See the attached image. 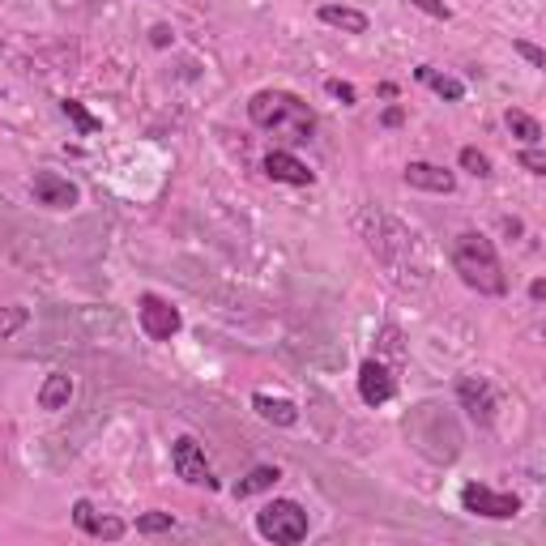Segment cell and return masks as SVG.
<instances>
[{
  "instance_id": "cell-1",
  "label": "cell",
  "mask_w": 546,
  "mask_h": 546,
  "mask_svg": "<svg viewBox=\"0 0 546 546\" xmlns=\"http://www.w3.org/2000/svg\"><path fill=\"white\" fill-rule=\"evenodd\" d=\"M248 120L265 128L273 141H286V146H303L316 133L312 107L291 90H256L248 99Z\"/></svg>"
},
{
  "instance_id": "cell-2",
  "label": "cell",
  "mask_w": 546,
  "mask_h": 546,
  "mask_svg": "<svg viewBox=\"0 0 546 546\" xmlns=\"http://www.w3.org/2000/svg\"><path fill=\"white\" fill-rule=\"evenodd\" d=\"M453 269L478 295H504L508 291V273L500 265V252H495V244L483 231H461L453 239Z\"/></svg>"
},
{
  "instance_id": "cell-3",
  "label": "cell",
  "mask_w": 546,
  "mask_h": 546,
  "mask_svg": "<svg viewBox=\"0 0 546 546\" xmlns=\"http://www.w3.org/2000/svg\"><path fill=\"white\" fill-rule=\"evenodd\" d=\"M256 534L265 542H278V546H295L308 538V512L295 500H269L261 512H256Z\"/></svg>"
},
{
  "instance_id": "cell-4",
  "label": "cell",
  "mask_w": 546,
  "mask_h": 546,
  "mask_svg": "<svg viewBox=\"0 0 546 546\" xmlns=\"http://www.w3.org/2000/svg\"><path fill=\"white\" fill-rule=\"evenodd\" d=\"M461 508L487 521H512L521 512V500L512 491H491L487 483H465L461 487Z\"/></svg>"
},
{
  "instance_id": "cell-5",
  "label": "cell",
  "mask_w": 546,
  "mask_h": 546,
  "mask_svg": "<svg viewBox=\"0 0 546 546\" xmlns=\"http://www.w3.org/2000/svg\"><path fill=\"white\" fill-rule=\"evenodd\" d=\"M137 325L150 342H171V337L180 333L184 316H180V308H171L163 295H141L137 299Z\"/></svg>"
},
{
  "instance_id": "cell-6",
  "label": "cell",
  "mask_w": 546,
  "mask_h": 546,
  "mask_svg": "<svg viewBox=\"0 0 546 546\" xmlns=\"http://www.w3.org/2000/svg\"><path fill=\"white\" fill-rule=\"evenodd\" d=\"M171 465H175V474H180L188 487L218 491V478H214V470H210V461H205V448L192 440V436H180V440L171 444Z\"/></svg>"
},
{
  "instance_id": "cell-7",
  "label": "cell",
  "mask_w": 546,
  "mask_h": 546,
  "mask_svg": "<svg viewBox=\"0 0 546 546\" xmlns=\"http://www.w3.org/2000/svg\"><path fill=\"white\" fill-rule=\"evenodd\" d=\"M30 192H35V201L47 205V210H73V205L82 201L77 184L64 180V175H56V171H35V180H30Z\"/></svg>"
},
{
  "instance_id": "cell-8",
  "label": "cell",
  "mask_w": 546,
  "mask_h": 546,
  "mask_svg": "<svg viewBox=\"0 0 546 546\" xmlns=\"http://www.w3.org/2000/svg\"><path fill=\"white\" fill-rule=\"evenodd\" d=\"M457 401H461V410L470 414L474 423H491L495 419V389L487 380H478V376H465L461 384H457Z\"/></svg>"
},
{
  "instance_id": "cell-9",
  "label": "cell",
  "mask_w": 546,
  "mask_h": 546,
  "mask_svg": "<svg viewBox=\"0 0 546 546\" xmlns=\"http://www.w3.org/2000/svg\"><path fill=\"white\" fill-rule=\"evenodd\" d=\"M393 393H397L393 372L380 359H367L359 367V397L367 401V406H384V401H393Z\"/></svg>"
},
{
  "instance_id": "cell-10",
  "label": "cell",
  "mask_w": 546,
  "mask_h": 546,
  "mask_svg": "<svg viewBox=\"0 0 546 546\" xmlns=\"http://www.w3.org/2000/svg\"><path fill=\"white\" fill-rule=\"evenodd\" d=\"M261 167H265L269 180H278V184H295V188L316 184V175L308 171V163H299V158H295L291 150H269Z\"/></svg>"
},
{
  "instance_id": "cell-11",
  "label": "cell",
  "mask_w": 546,
  "mask_h": 546,
  "mask_svg": "<svg viewBox=\"0 0 546 546\" xmlns=\"http://www.w3.org/2000/svg\"><path fill=\"white\" fill-rule=\"evenodd\" d=\"M73 525L82 529V534H90V538H107V542L124 538V529H128L120 517H103V512H94L90 500H77V504H73Z\"/></svg>"
},
{
  "instance_id": "cell-12",
  "label": "cell",
  "mask_w": 546,
  "mask_h": 546,
  "mask_svg": "<svg viewBox=\"0 0 546 546\" xmlns=\"http://www.w3.org/2000/svg\"><path fill=\"white\" fill-rule=\"evenodd\" d=\"M406 184L410 188H423V192H440V197H448V192L457 188V175L444 171L436 163H410L406 167Z\"/></svg>"
},
{
  "instance_id": "cell-13",
  "label": "cell",
  "mask_w": 546,
  "mask_h": 546,
  "mask_svg": "<svg viewBox=\"0 0 546 546\" xmlns=\"http://www.w3.org/2000/svg\"><path fill=\"white\" fill-rule=\"evenodd\" d=\"M252 410L261 414L273 427H295L299 423V406L291 397H273V393H252Z\"/></svg>"
},
{
  "instance_id": "cell-14",
  "label": "cell",
  "mask_w": 546,
  "mask_h": 546,
  "mask_svg": "<svg viewBox=\"0 0 546 546\" xmlns=\"http://www.w3.org/2000/svg\"><path fill=\"white\" fill-rule=\"evenodd\" d=\"M320 22L346 30V35H367V26H372L363 9H350V5H320Z\"/></svg>"
},
{
  "instance_id": "cell-15",
  "label": "cell",
  "mask_w": 546,
  "mask_h": 546,
  "mask_svg": "<svg viewBox=\"0 0 546 546\" xmlns=\"http://www.w3.org/2000/svg\"><path fill=\"white\" fill-rule=\"evenodd\" d=\"M73 401V376L69 372H52L43 380V389H39V410H64Z\"/></svg>"
},
{
  "instance_id": "cell-16",
  "label": "cell",
  "mask_w": 546,
  "mask_h": 546,
  "mask_svg": "<svg viewBox=\"0 0 546 546\" xmlns=\"http://www.w3.org/2000/svg\"><path fill=\"white\" fill-rule=\"evenodd\" d=\"M414 77H419L423 86H431V90H436L440 99H448V103H461V99H465V82H457V77H448V73H436L431 64H419V69H414Z\"/></svg>"
},
{
  "instance_id": "cell-17",
  "label": "cell",
  "mask_w": 546,
  "mask_h": 546,
  "mask_svg": "<svg viewBox=\"0 0 546 546\" xmlns=\"http://www.w3.org/2000/svg\"><path fill=\"white\" fill-rule=\"evenodd\" d=\"M282 478L278 465H256L248 478H239L235 483V500H248V495H261V491H273V483Z\"/></svg>"
},
{
  "instance_id": "cell-18",
  "label": "cell",
  "mask_w": 546,
  "mask_h": 546,
  "mask_svg": "<svg viewBox=\"0 0 546 546\" xmlns=\"http://www.w3.org/2000/svg\"><path fill=\"white\" fill-rule=\"evenodd\" d=\"M504 124H508L512 137L525 141V146H538V141H542V124L529 116V111H521V107H508L504 111Z\"/></svg>"
},
{
  "instance_id": "cell-19",
  "label": "cell",
  "mask_w": 546,
  "mask_h": 546,
  "mask_svg": "<svg viewBox=\"0 0 546 546\" xmlns=\"http://www.w3.org/2000/svg\"><path fill=\"white\" fill-rule=\"evenodd\" d=\"M60 111H64V116H69V120L77 124V133H99V128H103V120H94L90 111H86L82 103H77V99H64V103H60Z\"/></svg>"
},
{
  "instance_id": "cell-20",
  "label": "cell",
  "mask_w": 546,
  "mask_h": 546,
  "mask_svg": "<svg viewBox=\"0 0 546 546\" xmlns=\"http://www.w3.org/2000/svg\"><path fill=\"white\" fill-rule=\"evenodd\" d=\"M461 167L470 171L474 180H491V175H495V171H491V158H487L483 150H474V146H465V150H461Z\"/></svg>"
},
{
  "instance_id": "cell-21",
  "label": "cell",
  "mask_w": 546,
  "mask_h": 546,
  "mask_svg": "<svg viewBox=\"0 0 546 546\" xmlns=\"http://www.w3.org/2000/svg\"><path fill=\"white\" fill-rule=\"evenodd\" d=\"M171 529H175L171 512H141L137 517V534H171Z\"/></svg>"
},
{
  "instance_id": "cell-22",
  "label": "cell",
  "mask_w": 546,
  "mask_h": 546,
  "mask_svg": "<svg viewBox=\"0 0 546 546\" xmlns=\"http://www.w3.org/2000/svg\"><path fill=\"white\" fill-rule=\"evenodd\" d=\"M26 320H30V312L18 308V303H13V308H0V342H5V337H13L18 329H26Z\"/></svg>"
},
{
  "instance_id": "cell-23",
  "label": "cell",
  "mask_w": 546,
  "mask_h": 546,
  "mask_svg": "<svg viewBox=\"0 0 546 546\" xmlns=\"http://www.w3.org/2000/svg\"><path fill=\"white\" fill-rule=\"evenodd\" d=\"M517 163H521L529 175H546V154H542L538 146H525V150L517 154Z\"/></svg>"
},
{
  "instance_id": "cell-24",
  "label": "cell",
  "mask_w": 546,
  "mask_h": 546,
  "mask_svg": "<svg viewBox=\"0 0 546 546\" xmlns=\"http://www.w3.org/2000/svg\"><path fill=\"white\" fill-rule=\"evenodd\" d=\"M410 5L419 9V13H427V18H436V22H448V18H453V9H448L444 0H410Z\"/></svg>"
},
{
  "instance_id": "cell-25",
  "label": "cell",
  "mask_w": 546,
  "mask_h": 546,
  "mask_svg": "<svg viewBox=\"0 0 546 546\" xmlns=\"http://www.w3.org/2000/svg\"><path fill=\"white\" fill-rule=\"evenodd\" d=\"M512 47H517V56H525L529 64H534V69H546V52H542L538 43H529V39H517Z\"/></svg>"
},
{
  "instance_id": "cell-26",
  "label": "cell",
  "mask_w": 546,
  "mask_h": 546,
  "mask_svg": "<svg viewBox=\"0 0 546 546\" xmlns=\"http://www.w3.org/2000/svg\"><path fill=\"white\" fill-rule=\"evenodd\" d=\"M325 90L333 94V99H342L346 107H355V99H359V94H355V86H350V82H329Z\"/></svg>"
},
{
  "instance_id": "cell-27",
  "label": "cell",
  "mask_w": 546,
  "mask_h": 546,
  "mask_svg": "<svg viewBox=\"0 0 546 546\" xmlns=\"http://www.w3.org/2000/svg\"><path fill=\"white\" fill-rule=\"evenodd\" d=\"M150 39H154V47H167V43H171V26H154Z\"/></svg>"
},
{
  "instance_id": "cell-28",
  "label": "cell",
  "mask_w": 546,
  "mask_h": 546,
  "mask_svg": "<svg viewBox=\"0 0 546 546\" xmlns=\"http://www.w3.org/2000/svg\"><path fill=\"white\" fill-rule=\"evenodd\" d=\"M529 299H534V303H542V299H546V282H542V278L529 282Z\"/></svg>"
},
{
  "instance_id": "cell-29",
  "label": "cell",
  "mask_w": 546,
  "mask_h": 546,
  "mask_svg": "<svg viewBox=\"0 0 546 546\" xmlns=\"http://www.w3.org/2000/svg\"><path fill=\"white\" fill-rule=\"evenodd\" d=\"M401 120H406V116H401V107H389V111H384V124H389V128H397Z\"/></svg>"
}]
</instances>
